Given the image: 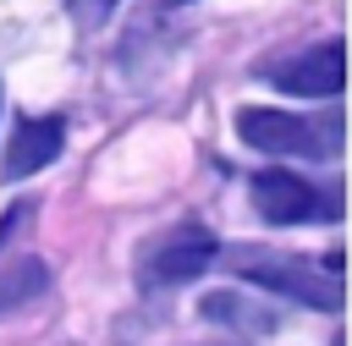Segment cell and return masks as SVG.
<instances>
[{
  "label": "cell",
  "mask_w": 352,
  "mask_h": 346,
  "mask_svg": "<svg viewBox=\"0 0 352 346\" xmlns=\"http://www.w3.org/2000/svg\"><path fill=\"white\" fill-rule=\"evenodd\" d=\"M236 137L258 154H336L341 148V115L330 110L324 121H308V115H292V110H242L236 115Z\"/></svg>",
  "instance_id": "6da1fadb"
},
{
  "label": "cell",
  "mask_w": 352,
  "mask_h": 346,
  "mask_svg": "<svg viewBox=\"0 0 352 346\" xmlns=\"http://www.w3.org/2000/svg\"><path fill=\"white\" fill-rule=\"evenodd\" d=\"M44 291H50V264H44V258H16V264L0 269V313L33 302V297H44Z\"/></svg>",
  "instance_id": "52a82bcc"
},
{
  "label": "cell",
  "mask_w": 352,
  "mask_h": 346,
  "mask_svg": "<svg viewBox=\"0 0 352 346\" xmlns=\"http://www.w3.org/2000/svg\"><path fill=\"white\" fill-rule=\"evenodd\" d=\"M236 275L253 280V286H270L292 302H308V308H341V280L336 275H314L302 258H280V253H231Z\"/></svg>",
  "instance_id": "7a4b0ae2"
},
{
  "label": "cell",
  "mask_w": 352,
  "mask_h": 346,
  "mask_svg": "<svg viewBox=\"0 0 352 346\" xmlns=\"http://www.w3.org/2000/svg\"><path fill=\"white\" fill-rule=\"evenodd\" d=\"M60 143H66V121H60V115L16 121V132H11V143H6V154H0V176H6V181H22V176H33V170H44V165L60 154Z\"/></svg>",
  "instance_id": "8992f818"
},
{
  "label": "cell",
  "mask_w": 352,
  "mask_h": 346,
  "mask_svg": "<svg viewBox=\"0 0 352 346\" xmlns=\"http://www.w3.org/2000/svg\"><path fill=\"white\" fill-rule=\"evenodd\" d=\"M214 236L198 231V225H182V231H165L148 253H143V280L148 286H182L192 275H204L214 264Z\"/></svg>",
  "instance_id": "3957f363"
},
{
  "label": "cell",
  "mask_w": 352,
  "mask_h": 346,
  "mask_svg": "<svg viewBox=\"0 0 352 346\" xmlns=\"http://www.w3.org/2000/svg\"><path fill=\"white\" fill-rule=\"evenodd\" d=\"M72 5H77V11L88 16V22H99V16H104V11L116 5V0H72Z\"/></svg>",
  "instance_id": "ba28073f"
},
{
  "label": "cell",
  "mask_w": 352,
  "mask_h": 346,
  "mask_svg": "<svg viewBox=\"0 0 352 346\" xmlns=\"http://www.w3.org/2000/svg\"><path fill=\"white\" fill-rule=\"evenodd\" d=\"M253 209L270 220V225H297V220H308V214H336L341 209V198H336V187H330V198H319L302 176H292V170H264L258 181H253Z\"/></svg>",
  "instance_id": "277c9868"
},
{
  "label": "cell",
  "mask_w": 352,
  "mask_h": 346,
  "mask_svg": "<svg viewBox=\"0 0 352 346\" xmlns=\"http://www.w3.org/2000/svg\"><path fill=\"white\" fill-rule=\"evenodd\" d=\"M160 5H182V0H160Z\"/></svg>",
  "instance_id": "9c48e42d"
},
{
  "label": "cell",
  "mask_w": 352,
  "mask_h": 346,
  "mask_svg": "<svg viewBox=\"0 0 352 346\" xmlns=\"http://www.w3.org/2000/svg\"><path fill=\"white\" fill-rule=\"evenodd\" d=\"M341 77H346V66H341V44L336 38L330 44H314V49L280 60V66H270V82L280 93H292V99H336L341 93Z\"/></svg>",
  "instance_id": "5b68a950"
}]
</instances>
